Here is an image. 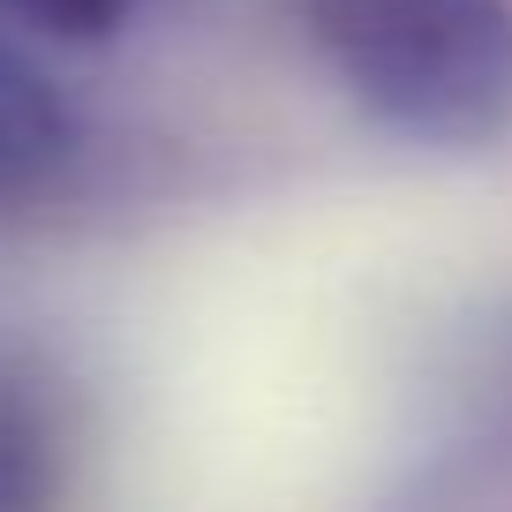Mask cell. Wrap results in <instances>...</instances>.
I'll return each mask as SVG.
<instances>
[{
  "label": "cell",
  "mask_w": 512,
  "mask_h": 512,
  "mask_svg": "<svg viewBox=\"0 0 512 512\" xmlns=\"http://www.w3.org/2000/svg\"><path fill=\"white\" fill-rule=\"evenodd\" d=\"M76 460V407L46 354L0 347V505H46Z\"/></svg>",
  "instance_id": "obj_2"
},
{
  "label": "cell",
  "mask_w": 512,
  "mask_h": 512,
  "mask_svg": "<svg viewBox=\"0 0 512 512\" xmlns=\"http://www.w3.org/2000/svg\"><path fill=\"white\" fill-rule=\"evenodd\" d=\"M144 0H0V16L46 38H113Z\"/></svg>",
  "instance_id": "obj_4"
},
{
  "label": "cell",
  "mask_w": 512,
  "mask_h": 512,
  "mask_svg": "<svg viewBox=\"0 0 512 512\" xmlns=\"http://www.w3.org/2000/svg\"><path fill=\"white\" fill-rule=\"evenodd\" d=\"M309 38L400 136L482 144L512 121V0H309Z\"/></svg>",
  "instance_id": "obj_1"
},
{
  "label": "cell",
  "mask_w": 512,
  "mask_h": 512,
  "mask_svg": "<svg viewBox=\"0 0 512 512\" xmlns=\"http://www.w3.org/2000/svg\"><path fill=\"white\" fill-rule=\"evenodd\" d=\"M68 144H76V128H68L61 91L0 31V204H23L46 189L68 166Z\"/></svg>",
  "instance_id": "obj_3"
}]
</instances>
